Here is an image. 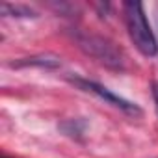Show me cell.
<instances>
[{
  "label": "cell",
  "mask_w": 158,
  "mask_h": 158,
  "mask_svg": "<svg viewBox=\"0 0 158 158\" xmlns=\"http://www.w3.org/2000/svg\"><path fill=\"white\" fill-rule=\"evenodd\" d=\"M71 35H73L78 48L84 54H88L89 58H93L95 61H99L101 65L114 69V71L125 69V58H123L121 50L108 37L99 35V34H91L86 30H78V28H74L71 32Z\"/></svg>",
  "instance_id": "obj_1"
},
{
  "label": "cell",
  "mask_w": 158,
  "mask_h": 158,
  "mask_svg": "<svg viewBox=\"0 0 158 158\" xmlns=\"http://www.w3.org/2000/svg\"><path fill=\"white\" fill-rule=\"evenodd\" d=\"M123 17H125V24L128 30V35L134 43V47L143 54V56H156L158 54V41L147 23L145 11H143V4L141 2H123Z\"/></svg>",
  "instance_id": "obj_2"
},
{
  "label": "cell",
  "mask_w": 158,
  "mask_h": 158,
  "mask_svg": "<svg viewBox=\"0 0 158 158\" xmlns=\"http://www.w3.org/2000/svg\"><path fill=\"white\" fill-rule=\"evenodd\" d=\"M69 82L74 84L76 88L84 89V91H89V93L101 97L102 101H106L108 104H112V106L123 110L125 114H130V115H139V114H141L139 106H136L134 102H130V101H127V99L115 95L114 91H110L108 88H104V86H101V84H97V82H93V80H86V78H80V76H69Z\"/></svg>",
  "instance_id": "obj_3"
},
{
  "label": "cell",
  "mask_w": 158,
  "mask_h": 158,
  "mask_svg": "<svg viewBox=\"0 0 158 158\" xmlns=\"http://www.w3.org/2000/svg\"><path fill=\"white\" fill-rule=\"evenodd\" d=\"M60 58L54 54H39L32 58H23L19 61H11L10 67H45V69H56L60 67Z\"/></svg>",
  "instance_id": "obj_4"
},
{
  "label": "cell",
  "mask_w": 158,
  "mask_h": 158,
  "mask_svg": "<svg viewBox=\"0 0 158 158\" xmlns=\"http://www.w3.org/2000/svg\"><path fill=\"white\" fill-rule=\"evenodd\" d=\"M0 13L6 17H37V13L28 6H19L10 2H0Z\"/></svg>",
  "instance_id": "obj_5"
},
{
  "label": "cell",
  "mask_w": 158,
  "mask_h": 158,
  "mask_svg": "<svg viewBox=\"0 0 158 158\" xmlns=\"http://www.w3.org/2000/svg\"><path fill=\"white\" fill-rule=\"evenodd\" d=\"M152 99H154V110H156V115H158V82L152 84Z\"/></svg>",
  "instance_id": "obj_6"
},
{
  "label": "cell",
  "mask_w": 158,
  "mask_h": 158,
  "mask_svg": "<svg viewBox=\"0 0 158 158\" xmlns=\"http://www.w3.org/2000/svg\"><path fill=\"white\" fill-rule=\"evenodd\" d=\"M156 21H158V8H156Z\"/></svg>",
  "instance_id": "obj_7"
},
{
  "label": "cell",
  "mask_w": 158,
  "mask_h": 158,
  "mask_svg": "<svg viewBox=\"0 0 158 158\" xmlns=\"http://www.w3.org/2000/svg\"><path fill=\"white\" fill-rule=\"evenodd\" d=\"M4 158H6V156H4Z\"/></svg>",
  "instance_id": "obj_8"
}]
</instances>
